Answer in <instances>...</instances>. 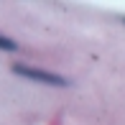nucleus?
Here are the masks:
<instances>
[{
	"mask_svg": "<svg viewBox=\"0 0 125 125\" xmlns=\"http://www.w3.org/2000/svg\"><path fill=\"white\" fill-rule=\"evenodd\" d=\"M15 49H18V43L10 41V38H5L3 33H0V51H15Z\"/></svg>",
	"mask_w": 125,
	"mask_h": 125,
	"instance_id": "obj_2",
	"label": "nucleus"
},
{
	"mask_svg": "<svg viewBox=\"0 0 125 125\" xmlns=\"http://www.w3.org/2000/svg\"><path fill=\"white\" fill-rule=\"evenodd\" d=\"M13 72L26 79H33V82H41V84H49V87H64L66 79L54 74V72H43V69H36V66H26V64H13Z\"/></svg>",
	"mask_w": 125,
	"mask_h": 125,
	"instance_id": "obj_1",
	"label": "nucleus"
}]
</instances>
